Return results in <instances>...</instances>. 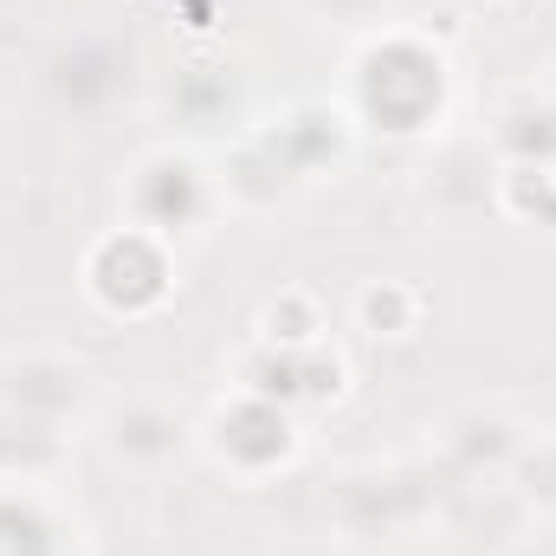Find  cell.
I'll return each instance as SVG.
<instances>
[{"label":"cell","instance_id":"obj_1","mask_svg":"<svg viewBox=\"0 0 556 556\" xmlns=\"http://www.w3.org/2000/svg\"><path fill=\"white\" fill-rule=\"evenodd\" d=\"M91 369L65 350H26L0 363V415L20 420V433H46L59 440L72 420H85L91 408Z\"/></svg>","mask_w":556,"mask_h":556},{"label":"cell","instance_id":"obj_2","mask_svg":"<svg viewBox=\"0 0 556 556\" xmlns=\"http://www.w3.org/2000/svg\"><path fill=\"white\" fill-rule=\"evenodd\" d=\"M104 453L117 459V466H130V472H155L162 459H175V446H181V420L168 415L162 402H149V395H130V402H117L111 415H104Z\"/></svg>","mask_w":556,"mask_h":556},{"label":"cell","instance_id":"obj_3","mask_svg":"<svg viewBox=\"0 0 556 556\" xmlns=\"http://www.w3.org/2000/svg\"><path fill=\"white\" fill-rule=\"evenodd\" d=\"M304 13H317L324 26H376L389 0H304Z\"/></svg>","mask_w":556,"mask_h":556}]
</instances>
